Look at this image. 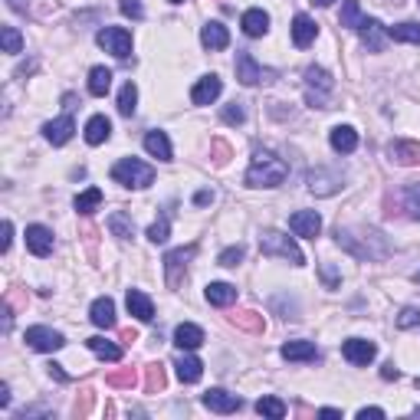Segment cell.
I'll return each mask as SVG.
<instances>
[{"label":"cell","mask_w":420,"mask_h":420,"mask_svg":"<svg viewBox=\"0 0 420 420\" xmlns=\"http://www.w3.org/2000/svg\"><path fill=\"white\" fill-rule=\"evenodd\" d=\"M289 178V164L273 152H257L249 161L247 184L249 187H279Z\"/></svg>","instance_id":"1"},{"label":"cell","mask_w":420,"mask_h":420,"mask_svg":"<svg viewBox=\"0 0 420 420\" xmlns=\"http://www.w3.org/2000/svg\"><path fill=\"white\" fill-rule=\"evenodd\" d=\"M259 249H263V257H283V259H289L292 266H302V263H306L302 249L296 247V240L286 237V233H279V230H266V233L259 237Z\"/></svg>","instance_id":"2"},{"label":"cell","mask_w":420,"mask_h":420,"mask_svg":"<svg viewBox=\"0 0 420 420\" xmlns=\"http://www.w3.org/2000/svg\"><path fill=\"white\" fill-rule=\"evenodd\" d=\"M112 178L118 184H125V187H148L154 181V171H152V164L138 161V158H122L112 168Z\"/></svg>","instance_id":"3"},{"label":"cell","mask_w":420,"mask_h":420,"mask_svg":"<svg viewBox=\"0 0 420 420\" xmlns=\"http://www.w3.org/2000/svg\"><path fill=\"white\" fill-rule=\"evenodd\" d=\"M332 76L322 66H309L306 69V99L312 109H328V92H332Z\"/></svg>","instance_id":"4"},{"label":"cell","mask_w":420,"mask_h":420,"mask_svg":"<svg viewBox=\"0 0 420 420\" xmlns=\"http://www.w3.org/2000/svg\"><path fill=\"white\" fill-rule=\"evenodd\" d=\"M96 43L105 49V53H112L115 59L132 56V33H128L125 27H102L96 33Z\"/></svg>","instance_id":"5"},{"label":"cell","mask_w":420,"mask_h":420,"mask_svg":"<svg viewBox=\"0 0 420 420\" xmlns=\"http://www.w3.org/2000/svg\"><path fill=\"white\" fill-rule=\"evenodd\" d=\"M237 79L243 86H259V82H273L276 73L259 66L257 59H253V53H237Z\"/></svg>","instance_id":"6"},{"label":"cell","mask_w":420,"mask_h":420,"mask_svg":"<svg viewBox=\"0 0 420 420\" xmlns=\"http://www.w3.org/2000/svg\"><path fill=\"white\" fill-rule=\"evenodd\" d=\"M194 253H197V247H181V249H171L168 257H164V276H168V286L178 289L184 283V269H187V263L194 259Z\"/></svg>","instance_id":"7"},{"label":"cell","mask_w":420,"mask_h":420,"mask_svg":"<svg viewBox=\"0 0 420 420\" xmlns=\"http://www.w3.org/2000/svg\"><path fill=\"white\" fill-rule=\"evenodd\" d=\"M23 342H27L30 348H37V352H59V348L66 345V338H63L59 332H53V328L33 325V328H27V335H23Z\"/></svg>","instance_id":"8"},{"label":"cell","mask_w":420,"mask_h":420,"mask_svg":"<svg viewBox=\"0 0 420 420\" xmlns=\"http://www.w3.org/2000/svg\"><path fill=\"white\" fill-rule=\"evenodd\" d=\"M342 187V174L332 171V168H312L309 171V191L315 194V197H328V194H335Z\"/></svg>","instance_id":"9"},{"label":"cell","mask_w":420,"mask_h":420,"mask_svg":"<svg viewBox=\"0 0 420 420\" xmlns=\"http://www.w3.org/2000/svg\"><path fill=\"white\" fill-rule=\"evenodd\" d=\"M204 407H207V411H214V414H233V411H240V407H243V401H240L237 394L223 391V388H210V391L204 394Z\"/></svg>","instance_id":"10"},{"label":"cell","mask_w":420,"mask_h":420,"mask_svg":"<svg viewBox=\"0 0 420 420\" xmlns=\"http://www.w3.org/2000/svg\"><path fill=\"white\" fill-rule=\"evenodd\" d=\"M289 230H292L296 237L315 240L319 237V230H322V217H319L315 210H296V214L289 217Z\"/></svg>","instance_id":"11"},{"label":"cell","mask_w":420,"mask_h":420,"mask_svg":"<svg viewBox=\"0 0 420 420\" xmlns=\"http://www.w3.org/2000/svg\"><path fill=\"white\" fill-rule=\"evenodd\" d=\"M342 354L352 364H371L378 348H374V342H368V338H348V342L342 345Z\"/></svg>","instance_id":"12"},{"label":"cell","mask_w":420,"mask_h":420,"mask_svg":"<svg viewBox=\"0 0 420 420\" xmlns=\"http://www.w3.org/2000/svg\"><path fill=\"white\" fill-rule=\"evenodd\" d=\"M27 247L33 257H49L53 253V230L43 227V223L27 227Z\"/></svg>","instance_id":"13"},{"label":"cell","mask_w":420,"mask_h":420,"mask_svg":"<svg viewBox=\"0 0 420 420\" xmlns=\"http://www.w3.org/2000/svg\"><path fill=\"white\" fill-rule=\"evenodd\" d=\"M220 92H223V82H220L217 76H204L197 79V86L191 89V102L194 105H210V102H217Z\"/></svg>","instance_id":"14"},{"label":"cell","mask_w":420,"mask_h":420,"mask_svg":"<svg viewBox=\"0 0 420 420\" xmlns=\"http://www.w3.org/2000/svg\"><path fill=\"white\" fill-rule=\"evenodd\" d=\"M358 33H362V43L371 49V53H381V49L388 47V33H384L381 20H362Z\"/></svg>","instance_id":"15"},{"label":"cell","mask_w":420,"mask_h":420,"mask_svg":"<svg viewBox=\"0 0 420 420\" xmlns=\"http://www.w3.org/2000/svg\"><path fill=\"white\" fill-rule=\"evenodd\" d=\"M174 345H178L181 352L201 348L204 345V328H197V325H191V322H181L178 328H174Z\"/></svg>","instance_id":"16"},{"label":"cell","mask_w":420,"mask_h":420,"mask_svg":"<svg viewBox=\"0 0 420 420\" xmlns=\"http://www.w3.org/2000/svg\"><path fill=\"white\" fill-rule=\"evenodd\" d=\"M125 306H128V312H132L138 322H152V319H154L152 299L144 296L142 289H128V299H125Z\"/></svg>","instance_id":"17"},{"label":"cell","mask_w":420,"mask_h":420,"mask_svg":"<svg viewBox=\"0 0 420 420\" xmlns=\"http://www.w3.org/2000/svg\"><path fill=\"white\" fill-rule=\"evenodd\" d=\"M388 154L391 161L411 168V164H420V142H391L388 144Z\"/></svg>","instance_id":"18"},{"label":"cell","mask_w":420,"mask_h":420,"mask_svg":"<svg viewBox=\"0 0 420 420\" xmlns=\"http://www.w3.org/2000/svg\"><path fill=\"white\" fill-rule=\"evenodd\" d=\"M279 352H283V358H286V362H315V358H319V348H315L312 342H306V338L286 342Z\"/></svg>","instance_id":"19"},{"label":"cell","mask_w":420,"mask_h":420,"mask_svg":"<svg viewBox=\"0 0 420 420\" xmlns=\"http://www.w3.org/2000/svg\"><path fill=\"white\" fill-rule=\"evenodd\" d=\"M73 132H76V125H73L69 115H63V118H56V122L43 125V135H47L49 144H66L69 138H73Z\"/></svg>","instance_id":"20"},{"label":"cell","mask_w":420,"mask_h":420,"mask_svg":"<svg viewBox=\"0 0 420 420\" xmlns=\"http://www.w3.org/2000/svg\"><path fill=\"white\" fill-rule=\"evenodd\" d=\"M315 33H319L315 20L306 17V13H296V20H292V43H296L299 49H306L309 43L315 39Z\"/></svg>","instance_id":"21"},{"label":"cell","mask_w":420,"mask_h":420,"mask_svg":"<svg viewBox=\"0 0 420 420\" xmlns=\"http://www.w3.org/2000/svg\"><path fill=\"white\" fill-rule=\"evenodd\" d=\"M89 319H92V325H99V328H115V302L109 296L96 299L92 309H89Z\"/></svg>","instance_id":"22"},{"label":"cell","mask_w":420,"mask_h":420,"mask_svg":"<svg viewBox=\"0 0 420 420\" xmlns=\"http://www.w3.org/2000/svg\"><path fill=\"white\" fill-rule=\"evenodd\" d=\"M240 27H243L247 37H263V33L269 30V13H266V10H259V7L247 10L243 20H240Z\"/></svg>","instance_id":"23"},{"label":"cell","mask_w":420,"mask_h":420,"mask_svg":"<svg viewBox=\"0 0 420 420\" xmlns=\"http://www.w3.org/2000/svg\"><path fill=\"white\" fill-rule=\"evenodd\" d=\"M332 148L338 154H352L358 148V132H354L352 125H335L332 128Z\"/></svg>","instance_id":"24"},{"label":"cell","mask_w":420,"mask_h":420,"mask_svg":"<svg viewBox=\"0 0 420 420\" xmlns=\"http://www.w3.org/2000/svg\"><path fill=\"white\" fill-rule=\"evenodd\" d=\"M174 368H178L181 384H197L204 378V364H201V358H194V354H181Z\"/></svg>","instance_id":"25"},{"label":"cell","mask_w":420,"mask_h":420,"mask_svg":"<svg viewBox=\"0 0 420 420\" xmlns=\"http://www.w3.org/2000/svg\"><path fill=\"white\" fill-rule=\"evenodd\" d=\"M144 152L152 154V158H158V161H171V142H168V135L164 132H148L144 135Z\"/></svg>","instance_id":"26"},{"label":"cell","mask_w":420,"mask_h":420,"mask_svg":"<svg viewBox=\"0 0 420 420\" xmlns=\"http://www.w3.org/2000/svg\"><path fill=\"white\" fill-rule=\"evenodd\" d=\"M201 43L207 49H227L230 47V33L223 23H204L201 30Z\"/></svg>","instance_id":"27"},{"label":"cell","mask_w":420,"mask_h":420,"mask_svg":"<svg viewBox=\"0 0 420 420\" xmlns=\"http://www.w3.org/2000/svg\"><path fill=\"white\" fill-rule=\"evenodd\" d=\"M204 296H207L210 306H220V309L233 306V302H237V286H230V283H210Z\"/></svg>","instance_id":"28"},{"label":"cell","mask_w":420,"mask_h":420,"mask_svg":"<svg viewBox=\"0 0 420 420\" xmlns=\"http://www.w3.org/2000/svg\"><path fill=\"white\" fill-rule=\"evenodd\" d=\"M109 135H112V122H109L105 115H92L89 125H86V142L102 144V142H109Z\"/></svg>","instance_id":"29"},{"label":"cell","mask_w":420,"mask_h":420,"mask_svg":"<svg viewBox=\"0 0 420 420\" xmlns=\"http://www.w3.org/2000/svg\"><path fill=\"white\" fill-rule=\"evenodd\" d=\"M86 345H89V352L99 354L102 362H118V358H122V348L115 342H109V338H102V335H92Z\"/></svg>","instance_id":"30"},{"label":"cell","mask_w":420,"mask_h":420,"mask_svg":"<svg viewBox=\"0 0 420 420\" xmlns=\"http://www.w3.org/2000/svg\"><path fill=\"white\" fill-rule=\"evenodd\" d=\"M109 89H112V69L96 66L89 73V92H92V96H105Z\"/></svg>","instance_id":"31"},{"label":"cell","mask_w":420,"mask_h":420,"mask_svg":"<svg viewBox=\"0 0 420 420\" xmlns=\"http://www.w3.org/2000/svg\"><path fill=\"white\" fill-rule=\"evenodd\" d=\"M388 37L397 39V43H420V23H414V20H407V23H394V27L388 30Z\"/></svg>","instance_id":"32"},{"label":"cell","mask_w":420,"mask_h":420,"mask_svg":"<svg viewBox=\"0 0 420 420\" xmlns=\"http://www.w3.org/2000/svg\"><path fill=\"white\" fill-rule=\"evenodd\" d=\"M135 109H138V89H135V82H125L122 92H118V115L132 118Z\"/></svg>","instance_id":"33"},{"label":"cell","mask_w":420,"mask_h":420,"mask_svg":"<svg viewBox=\"0 0 420 420\" xmlns=\"http://www.w3.org/2000/svg\"><path fill=\"white\" fill-rule=\"evenodd\" d=\"M338 23H342V27H348V30L362 27V4H358V0H345L342 13H338Z\"/></svg>","instance_id":"34"},{"label":"cell","mask_w":420,"mask_h":420,"mask_svg":"<svg viewBox=\"0 0 420 420\" xmlns=\"http://www.w3.org/2000/svg\"><path fill=\"white\" fill-rule=\"evenodd\" d=\"M109 230H112L115 237L128 240V237L135 233V223H132V217H128V214H122V210H115L112 217H109Z\"/></svg>","instance_id":"35"},{"label":"cell","mask_w":420,"mask_h":420,"mask_svg":"<svg viewBox=\"0 0 420 420\" xmlns=\"http://www.w3.org/2000/svg\"><path fill=\"white\" fill-rule=\"evenodd\" d=\"M99 204H102V191H99V187H89V191H82L76 197V210L79 214H86V217L99 207Z\"/></svg>","instance_id":"36"},{"label":"cell","mask_w":420,"mask_h":420,"mask_svg":"<svg viewBox=\"0 0 420 420\" xmlns=\"http://www.w3.org/2000/svg\"><path fill=\"white\" fill-rule=\"evenodd\" d=\"M257 411L263 414V417L279 420V417H286V404L279 401V397H259V401H257Z\"/></svg>","instance_id":"37"},{"label":"cell","mask_w":420,"mask_h":420,"mask_svg":"<svg viewBox=\"0 0 420 420\" xmlns=\"http://www.w3.org/2000/svg\"><path fill=\"white\" fill-rule=\"evenodd\" d=\"M144 391H148V394L164 391V371H161V364H152V368H144Z\"/></svg>","instance_id":"38"},{"label":"cell","mask_w":420,"mask_h":420,"mask_svg":"<svg viewBox=\"0 0 420 420\" xmlns=\"http://www.w3.org/2000/svg\"><path fill=\"white\" fill-rule=\"evenodd\" d=\"M0 43H4V53H20V49H23V37H20L17 27L0 30Z\"/></svg>","instance_id":"39"},{"label":"cell","mask_w":420,"mask_h":420,"mask_svg":"<svg viewBox=\"0 0 420 420\" xmlns=\"http://www.w3.org/2000/svg\"><path fill=\"white\" fill-rule=\"evenodd\" d=\"M233 325L247 328V332H263V315H257V312H237V315H233Z\"/></svg>","instance_id":"40"},{"label":"cell","mask_w":420,"mask_h":420,"mask_svg":"<svg viewBox=\"0 0 420 420\" xmlns=\"http://www.w3.org/2000/svg\"><path fill=\"white\" fill-rule=\"evenodd\" d=\"M168 237H171V223H168V217H158L152 227H148V240H152V243H164Z\"/></svg>","instance_id":"41"},{"label":"cell","mask_w":420,"mask_h":420,"mask_svg":"<svg viewBox=\"0 0 420 420\" xmlns=\"http://www.w3.org/2000/svg\"><path fill=\"white\" fill-rule=\"evenodd\" d=\"M404 204H407V210H411L414 217L420 220V181L407 184V191H404Z\"/></svg>","instance_id":"42"},{"label":"cell","mask_w":420,"mask_h":420,"mask_svg":"<svg viewBox=\"0 0 420 420\" xmlns=\"http://www.w3.org/2000/svg\"><path fill=\"white\" fill-rule=\"evenodd\" d=\"M105 384H109V388H132V384H135V371H132V368H125V371H118V374H109Z\"/></svg>","instance_id":"43"},{"label":"cell","mask_w":420,"mask_h":420,"mask_svg":"<svg viewBox=\"0 0 420 420\" xmlns=\"http://www.w3.org/2000/svg\"><path fill=\"white\" fill-rule=\"evenodd\" d=\"M223 122H227V125H243V122H247V112H243V105H240V102H230L227 109H223Z\"/></svg>","instance_id":"44"},{"label":"cell","mask_w":420,"mask_h":420,"mask_svg":"<svg viewBox=\"0 0 420 420\" xmlns=\"http://www.w3.org/2000/svg\"><path fill=\"white\" fill-rule=\"evenodd\" d=\"M397 328H420V312L417 309H404L397 315Z\"/></svg>","instance_id":"45"},{"label":"cell","mask_w":420,"mask_h":420,"mask_svg":"<svg viewBox=\"0 0 420 420\" xmlns=\"http://www.w3.org/2000/svg\"><path fill=\"white\" fill-rule=\"evenodd\" d=\"M240 259H243V247H230V249H223L217 257V263L220 266H237Z\"/></svg>","instance_id":"46"},{"label":"cell","mask_w":420,"mask_h":420,"mask_svg":"<svg viewBox=\"0 0 420 420\" xmlns=\"http://www.w3.org/2000/svg\"><path fill=\"white\" fill-rule=\"evenodd\" d=\"M118 7H122V13H125V17H132V20H142V17H144L142 0H122Z\"/></svg>","instance_id":"47"},{"label":"cell","mask_w":420,"mask_h":420,"mask_svg":"<svg viewBox=\"0 0 420 420\" xmlns=\"http://www.w3.org/2000/svg\"><path fill=\"white\" fill-rule=\"evenodd\" d=\"M92 404H96L92 391H82V397H76V417H86V414H92Z\"/></svg>","instance_id":"48"},{"label":"cell","mask_w":420,"mask_h":420,"mask_svg":"<svg viewBox=\"0 0 420 420\" xmlns=\"http://www.w3.org/2000/svg\"><path fill=\"white\" fill-rule=\"evenodd\" d=\"M322 279H325V286L328 289H338V283H342V276L335 273L332 263H322Z\"/></svg>","instance_id":"49"},{"label":"cell","mask_w":420,"mask_h":420,"mask_svg":"<svg viewBox=\"0 0 420 420\" xmlns=\"http://www.w3.org/2000/svg\"><path fill=\"white\" fill-rule=\"evenodd\" d=\"M381 417H384L381 407H362L358 411V420H381Z\"/></svg>","instance_id":"50"},{"label":"cell","mask_w":420,"mask_h":420,"mask_svg":"<svg viewBox=\"0 0 420 420\" xmlns=\"http://www.w3.org/2000/svg\"><path fill=\"white\" fill-rule=\"evenodd\" d=\"M10 240H13V223H10V220H4V240H0V249H4V253L10 249Z\"/></svg>","instance_id":"51"},{"label":"cell","mask_w":420,"mask_h":420,"mask_svg":"<svg viewBox=\"0 0 420 420\" xmlns=\"http://www.w3.org/2000/svg\"><path fill=\"white\" fill-rule=\"evenodd\" d=\"M214 154H217V164H223V161H227V154H230L227 142H214Z\"/></svg>","instance_id":"52"},{"label":"cell","mask_w":420,"mask_h":420,"mask_svg":"<svg viewBox=\"0 0 420 420\" xmlns=\"http://www.w3.org/2000/svg\"><path fill=\"white\" fill-rule=\"evenodd\" d=\"M381 378H384V381H397V378H401V371H397L394 364H384V368H381Z\"/></svg>","instance_id":"53"},{"label":"cell","mask_w":420,"mask_h":420,"mask_svg":"<svg viewBox=\"0 0 420 420\" xmlns=\"http://www.w3.org/2000/svg\"><path fill=\"white\" fill-rule=\"evenodd\" d=\"M47 368H49V374H53L56 381H69V374L63 371V364H47Z\"/></svg>","instance_id":"54"},{"label":"cell","mask_w":420,"mask_h":420,"mask_svg":"<svg viewBox=\"0 0 420 420\" xmlns=\"http://www.w3.org/2000/svg\"><path fill=\"white\" fill-rule=\"evenodd\" d=\"M210 201H214V194H210V191H201L197 197H194V204H197V207H204V204H210Z\"/></svg>","instance_id":"55"},{"label":"cell","mask_w":420,"mask_h":420,"mask_svg":"<svg viewBox=\"0 0 420 420\" xmlns=\"http://www.w3.org/2000/svg\"><path fill=\"white\" fill-rule=\"evenodd\" d=\"M0 407H10V388L0 384Z\"/></svg>","instance_id":"56"},{"label":"cell","mask_w":420,"mask_h":420,"mask_svg":"<svg viewBox=\"0 0 420 420\" xmlns=\"http://www.w3.org/2000/svg\"><path fill=\"white\" fill-rule=\"evenodd\" d=\"M319 417H328V420H335V417H342V411H335V407H322V411H319Z\"/></svg>","instance_id":"57"},{"label":"cell","mask_w":420,"mask_h":420,"mask_svg":"<svg viewBox=\"0 0 420 420\" xmlns=\"http://www.w3.org/2000/svg\"><path fill=\"white\" fill-rule=\"evenodd\" d=\"M10 7H13V10H27V4H23V0H10Z\"/></svg>","instance_id":"58"},{"label":"cell","mask_w":420,"mask_h":420,"mask_svg":"<svg viewBox=\"0 0 420 420\" xmlns=\"http://www.w3.org/2000/svg\"><path fill=\"white\" fill-rule=\"evenodd\" d=\"M312 4H315V7H332L335 0H312Z\"/></svg>","instance_id":"59"},{"label":"cell","mask_w":420,"mask_h":420,"mask_svg":"<svg viewBox=\"0 0 420 420\" xmlns=\"http://www.w3.org/2000/svg\"><path fill=\"white\" fill-rule=\"evenodd\" d=\"M171 4H184V0H171Z\"/></svg>","instance_id":"60"},{"label":"cell","mask_w":420,"mask_h":420,"mask_svg":"<svg viewBox=\"0 0 420 420\" xmlns=\"http://www.w3.org/2000/svg\"><path fill=\"white\" fill-rule=\"evenodd\" d=\"M417 283H420V273H417Z\"/></svg>","instance_id":"61"}]
</instances>
